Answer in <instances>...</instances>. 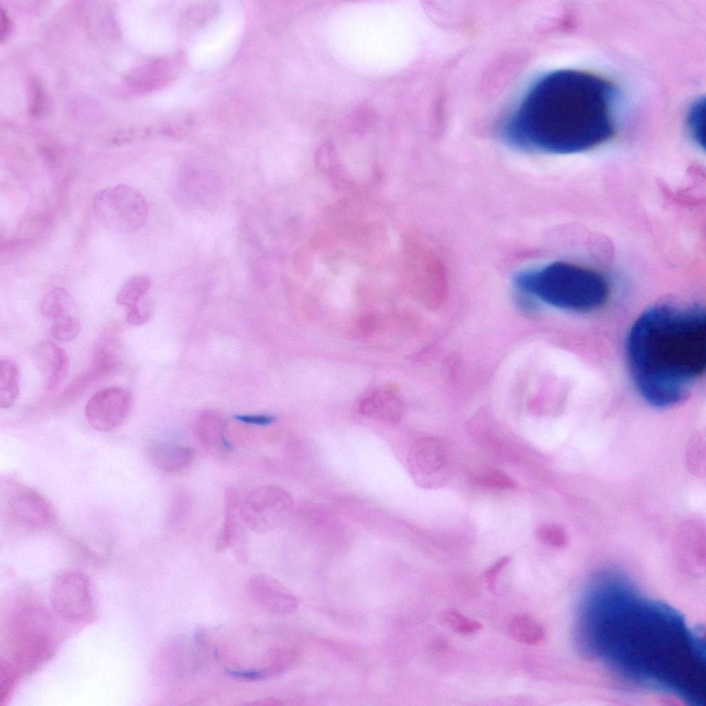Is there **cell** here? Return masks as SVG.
Segmentation results:
<instances>
[{
	"label": "cell",
	"mask_w": 706,
	"mask_h": 706,
	"mask_svg": "<svg viewBox=\"0 0 706 706\" xmlns=\"http://www.w3.org/2000/svg\"><path fill=\"white\" fill-rule=\"evenodd\" d=\"M191 505V498L185 490H179L174 493L169 514L171 524L176 525L183 523L190 514Z\"/></svg>",
	"instance_id": "obj_26"
},
{
	"label": "cell",
	"mask_w": 706,
	"mask_h": 706,
	"mask_svg": "<svg viewBox=\"0 0 706 706\" xmlns=\"http://www.w3.org/2000/svg\"><path fill=\"white\" fill-rule=\"evenodd\" d=\"M183 191L188 197L194 202L204 203L211 201L218 195L219 183L213 173L210 171L192 170L186 171Z\"/></svg>",
	"instance_id": "obj_17"
},
{
	"label": "cell",
	"mask_w": 706,
	"mask_h": 706,
	"mask_svg": "<svg viewBox=\"0 0 706 706\" xmlns=\"http://www.w3.org/2000/svg\"><path fill=\"white\" fill-rule=\"evenodd\" d=\"M472 484L482 487L495 489H513L514 481L506 474L492 468H481L473 472L470 476Z\"/></svg>",
	"instance_id": "obj_23"
},
{
	"label": "cell",
	"mask_w": 706,
	"mask_h": 706,
	"mask_svg": "<svg viewBox=\"0 0 706 706\" xmlns=\"http://www.w3.org/2000/svg\"><path fill=\"white\" fill-rule=\"evenodd\" d=\"M8 486L6 510L14 524L29 530L46 529L53 524V510L38 492L13 481Z\"/></svg>",
	"instance_id": "obj_8"
},
{
	"label": "cell",
	"mask_w": 706,
	"mask_h": 706,
	"mask_svg": "<svg viewBox=\"0 0 706 706\" xmlns=\"http://www.w3.org/2000/svg\"><path fill=\"white\" fill-rule=\"evenodd\" d=\"M704 108L705 100L698 99L692 105L687 118V128L691 136L695 142L702 147H704Z\"/></svg>",
	"instance_id": "obj_25"
},
{
	"label": "cell",
	"mask_w": 706,
	"mask_h": 706,
	"mask_svg": "<svg viewBox=\"0 0 706 706\" xmlns=\"http://www.w3.org/2000/svg\"><path fill=\"white\" fill-rule=\"evenodd\" d=\"M81 331L79 321L68 314L54 321L50 328L52 336L59 341H70L76 338Z\"/></svg>",
	"instance_id": "obj_24"
},
{
	"label": "cell",
	"mask_w": 706,
	"mask_h": 706,
	"mask_svg": "<svg viewBox=\"0 0 706 706\" xmlns=\"http://www.w3.org/2000/svg\"><path fill=\"white\" fill-rule=\"evenodd\" d=\"M109 334L97 345L91 363L88 368L71 383L63 391L61 401L74 398L89 387L93 382L113 371L118 364L117 356L113 351L112 338Z\"/></svg>",
	"instance_id": "obj_12"
},
{
	"label": "cell",
	"mask_w": 706,
	"mask_h": 706,
	"mask_svg": "<svg viewBox=\"0 0 706 706\" xmlns=\"http://www.w3.org/2000/svg\"><path fill=\"white\" fill-rule=\"evenodd\" d=\"M241 503L237 491L232 487L225 494V517L222 530L216 538V549L224 551L231 547L240 563L248 560V547L243 523L241 516Z\"/></svg>",
	"instance_id": "obj_11"
},
{
	"label": "cell",
	"mask_w": 706,
	"mask_h": 706,
	"mask_svg": "<svg viewBox=\"0 0 706 706\" xmlns=\"http://www.w3.org/2000/svg\"><path fill=\"white\" fill-rule=\"evenodd\" d=\"M625 355L641 397L658 408L683 401L706 366L703 307L673 301L646 308L627 334Z\"/></svg>",
	"instance_id": "obj_3"
},
{
	"label": "cell",
	"mask_w": 706,
	"mask_h": 706,
	"mask_svg": "<svg viewBox=\"0 0 706 706\" xmlns=\"http://www.w3.org/2000/svg\"><path fill=\"white\" fill-rule=\"evenodd\" d=\"M538 538L543 542L553 546H560L563 543L561 530L555 526L544 525L538 527L536 532Z\"/></svg>",
	"instance_id": "obj_28"
},
{
	"label": "cell",
	"mask_w": 706,
	"mask_h": 706,
	"mask_svg": "<svg viewBox=\"0 0 706 706\" xmlns=\"http://www.w3.org/2000/svg\"><path fill=\"white\" fill-rule=\"evenodd\" d=\"M148 312L143 310L139 305L128 308L126 312V321L130 325L143 324L148 320Z\"/></svg>",
	"instance_id": "obj_29"
},
{
	"label": "cell",
	"mask_w": 706,
	"mask_h": 706,
	"mask_svg": "<svg viewBox=\"0 0 706 706\" xmlns=\"http://www.w3.org/2000/svg\"><path fill=\"white\" fill-rule=\"evenodd\" d=\"M33 362L40 372L44 385L52 391L64 381L70 365L66 352L49 340L39 342L34 348Z\"/></svg>",
	"instance_id": "obj_13"
},
{
	"label": "cell",
	"mask_w": 706,
	"mask_h": 706,
	"mask_svg": "<svg viewBox=\"0 0 706 706\" xmlns=\"http://www.w3.org/2000/svg\"><path fill=\"white\" fill-rule=\"evenodd\" d=\"M514 283L523 294L556 308L587 312L603 306L609 295L606 279L592 269L555 261L518 274Z\"/></svg>",
	"instance_id": "obj_4"
},
{
	"label": "cell",
	"mask_w": 706,
	"mask_h": 706,
	"mask_svg": "<svg viewBox=\"0 0 706 706\" xmlns=\"http://www.w3.org/2000/svg\"><path fill=\"white\" fill-rule=\"evenodd\" d=\"M150 286V279L148 276H134L121 286L117 293L116 301L117 304L128 308L137 306Z\"/></svg>",
	"instance_id": "obj_21"
},
{
	"label": "cell",
	"mask_w": 706,
	"mask_h": 706,
	"mask_svg": "<svg viewBox=\"0 0 706 706\" xmlns=\"http://www.w3.org/2000/svg\"><path fill=\"white\" fill-rule=\"evenodd\" d=\"M92 208L98 221L104 228L117 232L139 230L148 219V209L144 196L126 184L101 190L93 199Z\"/></svg>",
	"instance_id": "obj_5"
},
{
	"label": "cell",
	"mask_w": 706,
	"mask_h": 706,
	"mask_svg": "<svg viewBox=\"0 0 706 706\" xmlns=\"http://www.w3.org/2000/svg\"><path fill=\"white\" fill-rule=\"evenodd\" d=\"M407 465L413 481L424 489L440 487L450 477L448 452L443 442L437 438L416 440L409 450Z\"/></svg>",
	"instance_id": "obj_7"
},
{
	"label": "cell",
	"mask_w": 706,
	"mask_h": 706,
	"mask_svg": "<svg viewBox=\"0 0 706 706\" xmlns=\"http://www.w3.org/2000/svg\"><path fill=\"white\" fill-rule=\"evenodd\" d=\"M148 455L157 468L173 473L188 467L193 461L195 453L188 446L157 442L149 447Z\"/></svg>",
	"instance_id": "obj_15"
},
{
	"label": "cell",
	"mask_w": 706,
	"mask_h": 706,
	"mask_svg": "<svg viewBox=\"0 0 706 706\" xmlns=\"http://www.w3.org/2000/svg\"><path fill=\"white\" fill-rule=\"evenodd\" d=\"M196 436L199 443L214 454L221 455L232 450V445L225 435L223 423L214 416H204L199 420Z\"/></svg>",
	"instance_id": "obj_16"
},
{
	"label": "cell",
	"mask_w": 706,
	"mask_h": 706,
	"mask_svg": "<svg viewBox=\"0 0 706 706\" xmlns=\"http://www.w3.org/2000/svg\"><path fill=\"white\" fill-rule=\"evenodd\" d=\"M359 412L385 423L397 424L402 418L403 405L392 391L379 390L363 399L359 404Z\"/></svg>",
	"instance_id": "obj_14"
},
{
	"label": "cell",
	"mask_w": 706,
	"mask_h": 706,
	"mask_svg": "<svg viewBox=\"0 0 706 706\" xmlns=\"http://www.w3.org/2000/svg\"><path fill=\"white\" fill-rule=\"evenodd\" d=\"M248 589L253 601L263 609L276 615H288L298 607V601L282 583L264 574L252 576Z\"/></svg>",
	"instance_id": "obj_10"
},
{
	"label": "cell",
	"mask_w": 706,
	"mask_h": 706,
	"mask_svg": "<svg viewBox=\"0 0 706 706\" xmlns=\"http://www.w3.org/2000/svg\"><path fill=\"white\" fill-rule=\"evenodd\" d=\"M508 633L514 641L530 645L540 643L545 636L543 626L527 614L515 615L509 623Z\"/></svg>",
	"instance_id": "obj_18"
},
{
	"label": "cell",
	"mask_w": 706,
	"mask_h": 706,
	"mask_svg": "<svg viewBox=\"0 0 706 706\" xmlns=\"http://www.w3.org/2000/svg\"><path fill=\"white\" fill-rule=\"evenodd\" d=\"M234 418L242 423L256 425H267L274 421V418L269 415H236Z\"/></svg>",
	"instance_id": "obj_30"
},
{
	"label": "cell",
	"mask_w": 706,
	"mask_h": 706,
	"mask_svg": "<svg viewBox=\"0 0 706 706\" xmlns=\"http://www.w3.org/2000/svg\"><path fill=\"white\" fill-rule=\"evenodd\" d=\"M439 620L445 627L465 636L474 634L482 628L481 622L455 609H447L442 612Z\"/></svg>",
	"instance_id": "obj_22"
},
{
	"label": "cell",
	"mask_w": 706,
	"mask_h": 706,
	"mask_svg": "<svg viewBox=\"0 0 706 706\" xmlns=\"http://www.w3.org/2000/svg\"><path fill=\"white\" fill-rule=\"evenodd\" d=\"M508 556H503L493 563L483 573V581L487 589L492 594L496 592L498 576L510 562Z\"/></svg>",
	"instance_id": "obj_27"
},
{
	"label": "cell",
	"mask_w": 706,
	"mask_h": 706,
	"mask_svg": "<svg viewBox=\"0 0 706 706\" xmlns=\"http://www.w3.org/2000/svg\"><path fill=\"white\" fill-rule=\"evenodd\" d=\"M40 312L48 319L53 321L69 314L74 306L70 293L63 288H55L48 291L40 302Z\"/></svg>",
	"instance_id": "obj_20"
},
{
	"label": "cell",
	"mask_w": 706,
	"mask_h": 706,
	"mask_svg": "<svg viewBox=\"0 0 706 706\" xmlns=\"http://www.w3.org/2000/svg\"><path fill=\"white\" fill-rule=\"evenodd\" d=\"M132 405L130 394L121 387L103 389L88 401L85 416L94 430L108 432L118 428L128 416Z\"/></svg>",
	"instance_id": "obj_9"
},
{
	"label": "cell",
	"mask_w": 706,
	"mask_h": 706,
	"mask_svg": "<svg viewBox=\"0 0 706 706\" xmlns=\"http://www.w3.org/2000/svg\"><path fill=\"white\" fill-rule=\"evenodd\" d=\"M19 374L17 364L10 359L0 360V407L13 405L19 395Z\"/></svg>",
	"instance_id": "obj_19"
},
{
	"label": "cell",
	"mask_w": 706,
	"mask_h": 706,
	"mask_svg": "<svg viewBox=\"0 0 706 706\" xmlns=\"http://www.w3.org/2000/svg\"><path fill=\"white\" fill-rule=\"evenodd\" d=\"M614 88L594 74L549 72L534 82L507 119L502 135L517 148L570 154L592 148L614 133Z\"/></svg>",
	"instance_id": "obj_2"
},
{
	"label": "cell",
	"mask_w": 706,
	"mask_h": 706,
	"mask_svg": "<svg viewBox=\"0 0 706 706\" xmlns=\"http://www.w3.org/2000/svg\"><path fill=\"white\" fill-rule=\"evenodd\" d=\"M576 647L638 687L706 703L705 628L636 589L621 573L603 570L587 583L575 627Z\"/></svg>",
	"instance_id": "obj_1"
},
{
	"label": "cell",
	"mask_w": 706,
	"mask_h": 706,
	"mask_svg": "<svg viewBox=\"0 0 706 706\" xmlns=\"http://www.w3.org/2000/svg\"><path fill=\"white\" fill-rule=\"evenodd\" d=\"M293 507V498L288 492L277 486L263 485L248 493L241 503L240 510L248 527L257 533H266L282 525Z\"/></svg>",
	"instance_id": "obj_6"
}]
</instances>
